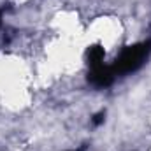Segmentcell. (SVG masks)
Here are the masks:
<instances>
[{
	"label": "cell",
	"instance_id": "cell-1",
	"mask_svg": "<svg viewBox=\"0 0 151 151\" xmlns=\"http://www.w3.org/2000/svg\"><path fill=\"white\" fill-rule=\"evenodd\" d=\"M150 51H151L150 44H137V46H132V47L123 49L121 55L118 56L116 63L113 65L111 72L116 74V72L119 70V72L125 74V72H132V70H135L137 67L142 65V62L146 60V56H148Z\"/></svg>",
	"mask_w": 151,
	"mask_h": 151
}]
</instances>
